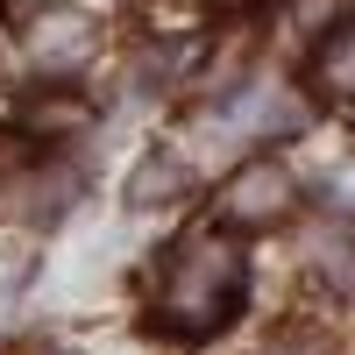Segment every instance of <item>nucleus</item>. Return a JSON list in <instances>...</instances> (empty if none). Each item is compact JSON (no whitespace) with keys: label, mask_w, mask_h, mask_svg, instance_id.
I'll use <instances>...</instances> for the list:
<instances>
[{"label":"nucleus","mask_w":355,"mask_h":355,"mask_svg":"<svg viewBox=\"0 0 355 355\" xmlns=\"http://www.w3.org/2000/svg\"><path fill=\"white\" fill-rule=\"evenodd\" d=\"M242 291H249V263L234 249L227 227H192L185 242L171 249L164 263V284H157V320L171 334H220L234 313H242Z\"/></svg>","instance_id":"f257e3e1"},{"label":"nucleus","mask_w":355,"mask_h":355,"mask_svg":"<svg viewBox=\"0 0 355 355\" xmlns=\"http://www.w3.org/2000/svg\"><path fill=\"white\" fill-rule=\"evenodd\" d=\"M291 214V171L284 164H242L220 185V227H277Z\"/></svg>","instance_id":"f03ea898"},{"label":"nucleus","mask_w":355,"mask_h":355,"mask_svg":"<svg viewBox=\"0 0 355 355\" xmlns=\"http://www.w3.org/2000/svg\"><path fill=\"white\" fill-rule=\"evenodd\" d=\"M93 50H100V28H93L85 8H43L36 21H28V64L50 71V78L85 71V64H93Z\"/></svg>","instance_id":"7ed1b4c3"},{"label":"nucleus","mask_w":355,"mask_h":355,"mask_svg":"<svg viewBox=\"0 0 355 355\" xmlns=\"http://www.w3.org/2000/svg\"><path fill=\"white\" fill-rule=\"evenodd\" d=\"M306 263L334 299H355V220H320L306 234Z\"/></svg>","instance_id":"20e7f679"},{"label":"nucleus","mask_w":355,"mask_h":355,"mask_svg":"<svg viewBox=\"0 0 355 355\" xmlns=\"http://www.w3.org/2000/svg\"><path fill=\"white\" fill-rule=\"evenodd\" d=\"M320 85L341 100H355V15L327 36V50H320Z\"/></svg>","instance_id":"39448f33"},{"label":"nucleus","mask_w":355,"mask_h":355,"mask_svg":"<svg viewBox=\"0 0 355 355\" xmlns=\"http://www.w3.org/2000/svg\"><path fill=\"white\" fill-rule=\"evenodd\" d=\"M64 192H71V178L64 171H43V178H21V185H15V206H21V214L57 220V214H64Z\"/></svg>","instance_id":"423d86ee"},{"label":"nucleus","mask_w":355,"mask_h":355,"mask_svg":"<svg viewBox=\"0 0 355 355\" xmlns=\"http://www.w3.org/2000/svg\"><path fill=\"white\" fill-rule=\"evenodd\" d=\"M256 355H327V341H313V334H277L270 348H256Z\"/></svg>","instance_id":"0eeeda50"},{"label":"nucleus","mask_w":355,"mask_h":355,"mask_svg":"<svg viewBox=\"0 0 355 355\" xmlns=\"http://www.w3.org/2000/svg\"><path fill=\"white\" fill-rule=\"evenodd\" d=\"M50 355H71V348H50Z\"/></svg>","instance_id":"6e6552de"}]
</instances>
